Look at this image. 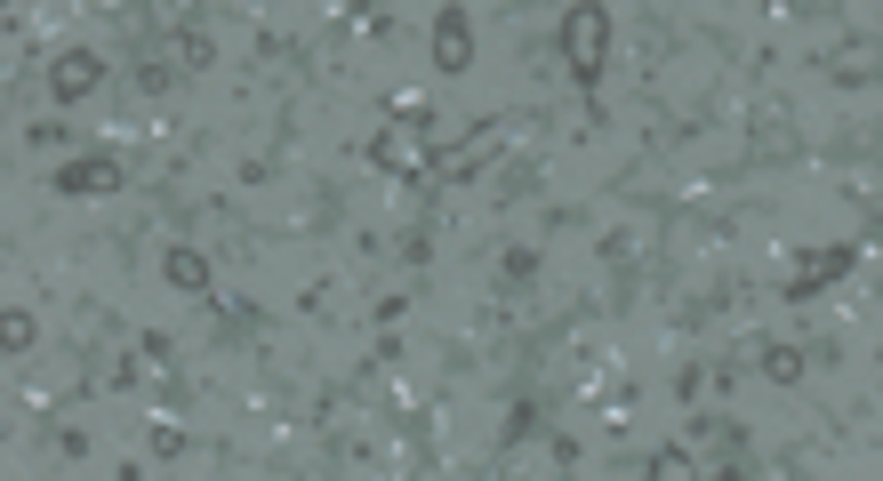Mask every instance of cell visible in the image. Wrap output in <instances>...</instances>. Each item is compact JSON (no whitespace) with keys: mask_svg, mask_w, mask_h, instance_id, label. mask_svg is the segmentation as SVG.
Instances as JSON below:
<instances>
[{"mask_svg":"<svg viewBox=\"0 0 883 481\" xmlns=\"http://www.w3.org/2000/svg\"><path fill=\"white\" fill-rule=\"evenodd\" d=\"M169 281H177V289H201V281H209L201 249H169Z\"/></svg>","mask_w":883,"mask_h":481,"instance_id":"6","label":"cell"},{"mask_svg":"<svg viewBox=\"0 0 883 481\" xmlns=\"http://www.w3.org/2000/svg\"><path fill=\"white\" fill-rule=\"evenodd\" d=\"M763 377H779V386H795V377H803V353H795V346H763Z\"/></svg>","mask_w":883,"mask_h":481,"instance_id":"5","label":"cell"},{"mask_svg":"<svg viewBox=\"0 0 883 481\" xmlns=\"http://www.w3.org/2000/svg\"><path fill=\"white\" fill-rule=\"evenodd\" d=\"M0 346H9V353H25V346H33V313H25V306L0 313Z\"/></svg>","mask_w":883,"mask_h":481,"instance_id":"7","label":"cell"},{"mask_svg":"<svg viewBox=\"0 0 883 481\" xmlns=\"http://www.w3.org/2000/svg\"><path fill=\"white\" fill-rule=\"evenodd\" d=\"M105 185H120L113 160H73V169L56 177V193H105Z\"/></svg>","mask_w":883,"mask_h":481,"instance_id":"3","label":"cell"},{"mask_svg":"<svg viewBox=\"0 0 883 481\" xmlns=\"http://www.w3.org/2000/svg\"><path fill=\"white\" fill-rule=\"evenodd\" d=\"M97 73H105V56H97V49H56L49 89H56V96H89V89H97Z\"/></svg>","mask_w":883,"mask_h":481,"instance_id":"2","label":"cell"},{"mask_svg":"<svg viewBox=\"0 0 883 481\" xmlns=\"http://www.w3.org/2000/svg\"><path fill=\"white\" fill-rule=\"evenodd\" d=\"M651 473H658V481H682V473H699V457H691V450H658Z\"/></svg>","mask_w":883,"mask_h":481,"instance_id":"8","label":"cell"},{"mask_svg":"<svg viewBox=\"0 0 883 481\" xmlns=\"http://www.w3.org/2000/svg\"><path fill=\"white\" fill-rule=\"evenodd\" d=\"M434 56H442V73H458V65H466V16H442V25H434Z\"/></svg>","mask_w":883,"mask_h":481,"instance_id":"4","label":"cell"},{"mask_svg":"<svg viewBox=\"0 0 883 481\" xmlns=\"http://www.w3.org/2000/svg\"><path fill=\"white\" fill-rule=\"evenodd\" d=\"M562 49H571V73L594 80L602 56H611V16L602 9H571V25H562Z\"/></svg>","mask_w":883,"mask_h":481,"instance_id":"1","label":"cell"}]
</instances>
